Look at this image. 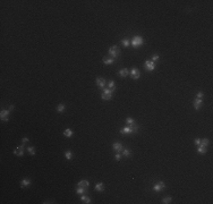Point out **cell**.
Returning <instances> with one entry per match:
<instances>
[{"label": "cell", "mask_w": 213, "mask_h": 204, "mask_svg": "<svg viewBox=\"0 0 213 204\" xmlns=\"http://www.w3.org/2000/svg\"><path fill=\"white\" fill-rule=\"evenodd\" d=\"M120 55V49L117 45H112L111 48L109 49V58H113L116 59L117 57Z\"/></svg>", "instance_id": "1"}, {"label": "cell", "mask_w": 213, "mask_h": 204, "mask_svg": "<svg viewBox=\"0 0 213 204\" xmlns=\"http://www.w3.org/2000/svg\"><path fill=\"white\" fill-rule=\"evenodd\" d=\"M143 43H144V40H143V37L139 36V35L134 36L133 37V40H131V45H133L134 48H138V47H141Z\"/></svg>", "instance_id": "2"}, {"label": "cell", "mask_w": 213, "mask_h": 204, "mask_svg": "<svg viewBox=\"0 0 213 204\" xmlns=\"http://www.w3.org/2000/svg\"><path fill=\"white\" fill-rule=\"evenodd\" d=\"M101 98L103 99V100H107V101L111 100V99H112V92L109 89H105V87H104V89H103V93H102Z\"/></svg>", "instance_id": "3"}, {"label": "cell", "mask_w": 213, "mask_h": 204, "mask_svg": "<svg viewBox=\"0 0 213 204\" xmlns=\"http://www.w3.org/2000/svg\"><path fill=\"white\" fill-rule=\"evenodd\" d=\"M144 66H145L146 70H149V71H152V70L155 69V63H153L152 60H147V61H145Z\"/></svg>", "instance_id": "4"}, {"label": "cell", "mask_w": 213, "mask_h": 204, "mask_svg": "<svg viewBox=\"0 0 213 204\" xmlns=\"http://www.w3.org/2000/svg\"><path fill=\"white\" fill-rule=\"evenodd\" d=\"M165 188V184L163 182H159L153 186V189L155 192H162Z\"/></svg>", "instance_id": "5"}, {"label": "cell", "mask_w": 213, "mask_h": 204, "mask_svg": "<svg viewBox=\"0 0 213 204\" xmlns=\"http://www.w3.org/2000/svg\"><path fill=\"white\" fill-rule=\"evenodd\" d=\"M131 77L133 79H138L141 77V71L137 69V68H133L131 70Z\"/></svg>", "instance_id": "6"}, {"label": "cell", "mask_w": 213, "mask_h": 204, "mask_svg": "<svg viewBox=\"0 0 213 204\" xmlns=\"http://www.w3.org/2000/svg\"><path fill=\"white\" fill-rule=\"evenodd\" d=\"M120 133L121 134H124V135H127V134H133V133H135L134 132V129L131 128V126H125V127H123L121 129H120Z\"/></svg>", "instance_id": "7"}, {"label": "cell", "mask_w": 213, "mask_h": 204, "mask_svg": "<svg viewBox=\"0 0 213 204\" xmlns=\"http://www.w3.org/2000/svg\"><path fill=\"white\" fill-rule=\"evenodd\" d=\"M124 146H123V144L121 143H119V142H115L113 144H112V148H113V151H116L117 153H119V152H121L124 150Z\"/></svg>", "instance_id": "8"}, {"label": "cell", "mask_w": 213, "mask_h": 204, "mask_svg": "<svg viewBox=\"0 0 213 204\" xmlns=\"http://www.w3.org/2000/svg\"><path fill=\"white\" fill-rule=\"evenodd\" d=\"M95 83H96V85L99 86V87H101V89H104V87H105V84H107L105 79H104V78H102V77L96 78Z\"/></svg>", "instance_id": "9"}, {"label": "cell", "mask_w": 213, "mask_h": 204, "mask_svg": "<svg viewBox=\"0 0 213 204\" xmlns=\"http://www.w3.org/2000/svg\"><path fill=\"white\" fill-rule=\"evenodd\" d=\"M9 110H1L0 112V117H1V120L2 121H8L9 119H8V116H9Z\"/></svg>", "instance_id": "10"}, {"label": "cell", "mask_w": 213, "mask_h": 204, "mask_svg": "<svg viewBox=\"0 0 213 204\" xmlns=\"http://www.w3.org/2000/svg\"><path fill=\"white\" fill-rule=\"evenodd\" d=\"M14 154L17 156H22L24 154V145H21L18 148H16V150L14 151Z\"/></svg>", "instance_id": "11"}, {"label": "cell", "mask_w": 213, "mask_h": 204, "mask_svg": "<svg viewBox=\"0 0 213 204\" xmlns=\"http://www.w3.org/2000/svg\"><path fill=\"white\" fill-rule=\"evenodd\" d=\"M118 75H119L121 78H125L129 75V70H128L127 68H123V69H120V70L118 71Z\"/></svg>", "instance_id": "12"}, {"label": "cell", "mask_w": 213, "mask_h": 204, "mask_svg": "<svg viewBox=\"0 0 213 204\" xmlns=\"http://www.w3.org/2000/svg\"><path fill=\"white\" fill-rule=\"evenodd\" d=\"M202 104H203L202 99H195V101H194V108L196 109V110H199V109L202 108Z\"/></svg>", "instance_id": "13"}, {"label": "cell", "mask_w": 213, "mask_h": 204, "mask_svg": "<svg viewBox=\"0 0 213 204\" xmlns=\"http://www.w3.org/2000/svg\"><path fill=\"white\" fill-rule=\"evenodd\" d=\"M31 185V180L28 178H24L21 182V186H22L23 188H25V187H28V186Z\"/></svg>", "instance_id": "14"}, {"label": "cell", "mask_w": 213, "mask_h": 204, "mask_svg": "<svg viewBox=\"0 0 213 204\" xmlns=\"http://www.w3.org/2000/svg\"><path fill=\"white\" fill-rule=\"evenodd\" d=\"M78 187H83V188H89L90 187V183L87 182V180H81V182L77 184Z\"/></svg>", "instance_id": "15"}, {"label": "cell", "mask_w": 213, "mask_h": 204, "mask_svg": "<svg viewBox=\"0 0 213 204\" xmlns=\"http://www.w3.org/2000/svg\"><path fill=\"white\" fill-rule=\"evenodd\" d=\"M103 63L104 65H111V63H113L115 61H116V59H113V58H109V57H107V58H103Z\"/></svg>", "instance_id": "16"}, {"label": "cell", "mask_w": 213, "mask_h": 204, "mask_svg": "<svg viewBox=\"0 0 213 204\" xmlns=\"http://www.w3.org/2000/svg\"><path fill=\"white\" fill-rule=\"evenodd\" d=\"M95 190H97V192H103V190H104V184H103V183H97L96 185H95Z\"/></svg>", "instance_id": "17"}, {"label": "cell", "mask_w": 213, "mask_h": 204, "mask_svg": "<svg viewBox=\"0 0 213 204\" xmlns=\"http://www.w3.org/2000/svg\"><path fill=\"white\" fill-rule=\"evenodd\" d=\"M108 87H109V90L111 91L112 93L116 91V85H115V82L113 81H109L108 82Z\"/></svg>", "instance_id": "18"}, {"label": "cell", "mask_w": 213, "mask_h": 204, "mask_svg": "<svg viewBox=\"0 0 213 204\" xmlns=\"http://www.w3.org/2000/svg\"><path fill=\"white\" fill-rule=\"evenodd\" d=\"M64 135L66 136V137H71V136L74 135V132H73L70 128H67V129H65Z\"/></svg>", "instance_id": "19"}, {"label": "cell", "mask_w": 213, "mask_h": 204, "mask_svg": "<svg viewBox=\"0 0 213 204\" xmlns=\"http://www.w3.org/2000/svg\"><path fill=\"white\" fill-rule=\"evenodd\" d=\"M197 152L199 153V154H205L206 152H207V148H204V146H198L197 148Z\"/></svg>", "instance_id": "20"}, {"label": "cell", "mask_w": 213, "mask_h": 204, "mask_svg": "<svg viewBox=\"0 0 213 204\" xmlns=\"http://www.w3.org/2000/svg\"><path fill=\"white\" fill-rule=\"evenodd\" d=\"M209 140H207V138H203V140H201V146H204V148H207V145H209ZM199 145H198V146H199Z\"/></svg>", "instance_id": "21"}, {"label": "cell", "mask_w": 213, "mask_h": 204, "mask_svg": "<svg viewBox=\"0 0 213 204\" xmlns=\"http://www.w3.org/2000/svg\"><path fill=\"white\" fill-rule=\"evenodd\" d=\"M57 111L59 112V113H62V112L65 111V104H62V103L58 104V107H57Z\"/></svg>", "instance_id": "22"}, {"label": "cell", "mask_w": 213, "mask_h": 204, "mask_svg": "<svg viewBox=\"0 0 213 204\" xmlns=\"http://www.w3.org/2000/svg\"><path fill=\"white\" fill-rule=\"evenodd\" d=\"M81 201H82L83 203H92L91 202V198L89 196H85V195H83L82 197H81Z\"/></svg>", "instance_id": "23"}, {"label": "cell", "mask_w": 213, "mask_h": 204, "mask_svg": "<svg viewBox=\"0 0 213 204\" xmlns=\"http://www.w3.org/2000/svg\"><path fill=\"white\" fill-rule=\"evenodd\" d=\"M86 190H87V188H83V187H78V188L76 189V193L78 194V195H83V194L85 193Z\"/></svg>", "instance_id": "24"}, {"label": "cell", "mask_w": 213, "mask_h": 204, "mask_svg": "<svg viewBox=\"0 0 213 204\" xmlns=\"http://www.w3.org/2000/svg\"><path fill=\"white\" fill-rule=\"evenodd\" d=\"M27 151H28V153H30L31 155H35V153H36L34 146H28V148H27Z\"/></svg>", "instance_id": "25"}, {"label": "cell", "mask_w": 213, "mask_h": 204, "mask_svg": "<svg viewBox=\"0 0 213 204\" xmlns=\"http://www.w3.org/2000/svg\"><path fill=\"white\" fill-rule=\"evenodd\" d=\"M65 156H66V159L67 160H71L73 159V152H71V151H66Z\"/></svg>", "instance_id": "26"}, {"label": "cell", "mask_w": 213, "mask_h": 204, "mask_svg": "<svg viewBox=\"0 0 213 204\" xmlns=\"http://www.w3.org/2000/svg\"><path fill=\"white\" fill-rule=\"evenodd\" d=\"M121 44H123L124 47H125V48H128L131 43H129V41H128V39H124V40H121Z\"/></svg>", "instance_id": "27"}, {"label": "cell", "mask_w": 213, "mask_h": 204, "mask_svg": "<svg viewBox=\"0 0 213 204\" xmlns=\"http://www.w3.org/2000/svg\"><path fill=\"white\" fill-rule=\"evenodd\" d=\"M123 155L126 156V158L131 156V151H129L128 148H125V150H123Z\"/></svg>", "instance_id": "28"}, {"label": "cell", "mask_w": 213, "mask_h": 204, "mask_svg": "<svg viewBox=\"0 0 213 204\" xmlns=\"http://www.w3.org/2000/svg\"><path fill=\"white\" fill-rule=\"evenodd\" d=\"M171 201H172L171 197H170V196H167V197H165V198L162 200V203H163V204H168V203H170Z\"/></svg>", "instance_id": "29"}, {"label": "cell", "mask_w": 213, "mask_h": 204, "mask_svg": "<svg viewBox=\"0 0 213 204\" xmlns=\"http://www.w3.org/2000/svg\"><path fill=\"white\" fill-rule=\"evenodd\" d=\"M126 122H127V125H133V124H135V120L131 117H128V118H126Z\"/></svg>", "instance_id": "30"}, {"label": "cell", "mask_w": 213, "mask_h": 204, "mask_svg": "<svg viewBox=\"0 0 213 204\" xmlns=\"http://www.w3.org/2000/svg\"><path fill=\"white\" fill-rule=\"evenodd\" d=\"M159 59H160V57H159V55H153V56H152V61H153V63H157V61H159Z\"/></svg>", "instance_id": "31"}, {"label": "cell", "mask_w": 213, "mask_h": 204, "mask_svg": "<svg viewBox=\"0 0 213 204\" xmlns=\"http://www.w3.org/2000/svg\"><path fill=\"white\" fill-rule=\"evenodd\" d=\"M203 97H204L203 92H197V93H196V99H202Z\"/></svg>", "instance_id": "32"}, {"label": "cell", "mask_w": 213, "mask_h": 204, "mask_svg": "<svg viewBox=\"0 0 213 204\" xmlns=\"http://www.w3.org/2000/svg\"><path fill=\"white\" fill-rule=\"evenodd\" d=\"M115 159H116L117 161H119V160L121 159V155H120L119 153H116V155H115Z\"/></svg>", "instance_id": "33"}, {"label": "cell", "mask_w": 213, "mask_h": 204, "mask_svg": "<svg viewBox=\"0 0 213 204\" xmlns=\"http://www.w3.org/2000/svg\"><path fill=\"white\" fill-rule=\"evenodd\" d=\"M195 144L198 146V145L201 144V140H199V138H196V140H195Z\"/></svg>", "instance_id": "34"}, {"label": "cell", "mask_w": 213, "mask_h": 204, "mask_svg": "<svg viewBox=\"0 0 213 204\" xmlns=\"http://www.w3.org/2000/svg\"><path fill=\"white\" fill-rule=\"evenodd\" d=\"M27 142H28V138H27V137L23 138V144H25V143H27Z\"/></svg>", "instance_id": "35"}]
</instances>
